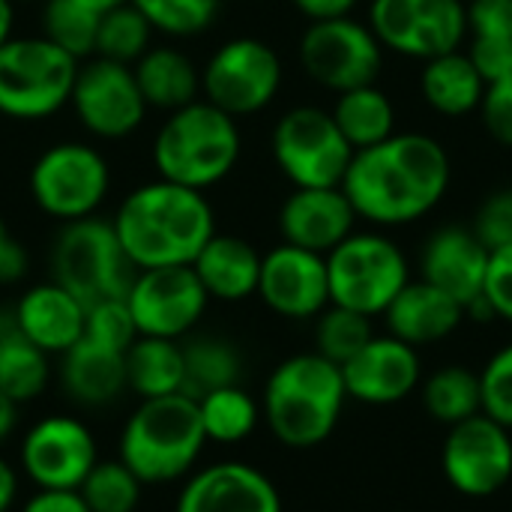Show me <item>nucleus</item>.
Wrapping results in <instances>:
<instances>
[{"instance_id":"423d86ee","label":"nucleus","mask_w":512,"mask_h":512,"mask_svg":"<svg viewBox=\"0 0 512 512\" xmlns=\"http://www.w3.org/2000/svg\"><path fill=\"white\" fill-rule=\"evenodd\" d=\"M78 60L39 36H9L0 45V114L9 120H45L69 105Z\"/></svg>"},{"instance_id":"473e14b6","label":"nucleus","mask_w":512,"mask_h":512,"mask_svg":"<svg viewBox=\"0 0 512 512\" xmlns=\"http://www.w3.org/2000/svg\"><path fill=\"white\" fill-rule=\"evenodd\" d=\"M195 402H198L207 444H222V447L243 444L261 423V402H255V396L240 384L210 390Z\"/></svg>"},{"instance_id":"bb28decb","label":"nucleus","mask_w":512,"mask_h":512,"mask_svg":"<svg viewBox=\"0 0 512 512\" xmlns=\"http://www.w3.org/2000/svg\"><path fill=\"white\" fill-rule=\"evenodd\" d=\"M135 81L147 108L177 111L201 99V69L198 63L171 45H150L138 63H132Z\"/></svg>"},{"instance_id":"f704fd0d","label":"nucleus","mask_w":512,"mask_h":512,"mask_svg":"<svg viewBox=\"0 0 512 512\" xmlns=\"http://www.w3.org/2000/svg\"><path fill=\"white\" fill-rule=\"evenodd\" d=\"M99 15L78 0H42V36L78 63L96 54Z\"/></svg>"},{"instance_id":"3c124183","label":"nucleus","mask_w":512,"mask_h":512,"mask_svg":"<svg viewBox=\"0 0 512 512\" xmlns=\"http://www.w3.org/2000/svg\"><path fill=\"white\" fill-rule=\"evenodd\" d=\"M21 492V471L0 456V512H12Z\"/></svg>"},{"instance_id":"09e8293b","label":"nucleus","mask_w":512,"mask_h":512,"mask_svg":"<svg viewBox=\"0 0 512 512\" xmlns=\"http://www.w3.org/2000/svg\"><path fill=\"white\" fill-rule=\"evenodd\" d=\"M294 6L309 18V21H327V18H342L351 15L357 0H294Z\"/></svg>"},{"instance_id":"b1692460","label":"nucleus","mask_w":512,"mask_h":512,"mask_svg":"<svg viewBox=\"0 0 512 512\" xmlns=\"http://www.w3.org/2000/svg\"><path fill=\"white\" fill-rule=\"evenodd\" d=\"M57 360L60 390L81 408H108L126 393V351L81 336Z\"/></svg>"},{"instance_id":"5fc2aeb1","label":"nucleus","mask_w":512,"mask_h":512,"mask_svg":"<svg viewBox=\"0 0 512 512\" xmlns=\"http://www.w3.org/2000/svg\"><path fill=\"white\" fill-rule=\"evenodd\" d=\"M81 6H87V9H93L96 15H105L108 9H114V6H120V3H129V0H78Z\"/></svg>"},{"instance_id":"4be33fe9","label":"nucleus","mask_w":512,"mask_h":512,"mask_svg":"<svg viewBox=\"0 0 512 512\" xmlns=\"http://www.w3.org/2000/svg\"><path fill=\"white\" fill-rule=\"evenodd\" d=\"M357 213L342 186L327 189H294L279 210L282 243L327 255L348 234H354Z\"/></svg>"},{"instance_id":"de8ad7c7","label":"nucleus","mask_w":512,"mask_h":512,"mask_svg":"<svg viewBox=\"0 0 512 512\" xmlns=\"http://www.w3.org/2000/svg\"><path fill=\"white\" fill-rule=\"evenodd\" d=\"M18 512H90L75 489H36Z\"/></svg>"},{"instance_id":"603ef678","label":"nucleus","mask_w":512,"mask_h":512,"mask_svg":"<svg viewBox=\"0 0 512 512\" xmlns=\"http://www.w3.org/2000/svg\"><path fill=\"white\" fill-rule=\"evenodd\" d=\"M18 417H21V405H18L12 396H6V393L0 390V447L15 435Z\"/></svg>"},{"instance_id":"4468645a","label":"nucleus","mask_w":512,"mask_h":512,"mask_svg":"<svg viewBox=\"0 0 512 512\" xmlns=\"http://www.w3.org/2000/svg\"><path fill=\"white\" fill-rule=\"evenodd\" d=\"M99 462V441L72 414H45L27 426L18 444V471L36 489H75Z\"/></svg>"},{"instance_id":"f257e3e1","label":"nucleus","mask_w":512,"mask_h":512,"mask_svg":"<svg viewBox=\"0 0 512 512\" xmlns=\"http://www.w3.org/2000/svg\"><path fill=\"white\" fill-rule=\"evenodd\" d=\"M450 177V153L438 138L423 132H393L387 141L354 153L342 192L357 219L393 228L432 213L444 201Z\"/></svg>"},{"instance_id":"e433bc0d","label":"nucleus","mask_w":512,"mask_h":512,"mask_svg":"<svg viewBox=\"0 0 512 512\" xmlns=\"http://www.w3.org/2000/svg\"><path fill=\"white\" fill-rule=\"evenodd\" d=\"M153 27L144 18V12L132 3H120L99 15V33H96V54L114 63H138V57L150 48Z\"/></svg>"},{"instance_id":"a19ab883","label":"nucleus","mask_w":512,"mask_h":512,"mask_svg":"<svg viewBox=\"0 0 512 512\" xmlns=\"http://www.w3.org/2000/svg\"><path fill=\"white\" fill-rule=\"evenodd\" d=\"M483 414L512 429V342L489 357L480 372Z\"/></svg>"},{"instance_id":"864d4df0","label":"nucleus","mask_w":512,"mask_h":512,"mask_svg":"<svg viewBox=\"0 0 512 512\" xmlns=\"http://www.w3.org/2000/svg\"><path fill=\"white\" fill-rule=\"evenodd\" d=\"M12 24H15V3L0 0V45L12 36Z\"/></svg>"},{"instance_id":"a211bd4d","label":"nucleus","mask_w":512,"mask_h":512,"mask_svg":"<svg viewBox=\"0 0 512 512\" xmlns=\"http://www.w3.org/2000/svg\"><path fill=\"white\" fill-rule=\"evenodd\" d=\"M258 297L279 318H318L330 306L327 258L291 243H279L276 249L261 255Z\"/></svg>"},{"instance_id":"7ed1b4c3","label":"nucleus","mask_w":512,"mask_h":512,"mask_svg":"<svg viewBox=\"0 0 512 512\" xmlns=\"http://www.w3.org/2000/svg\"><path fill=\"white\" fill-rule=\"evenodd\" d=\"M345 402L348 390L342 369L318 351H306L282 360L270 372L261 420L282 447L312 450L336 432Z\"/></svg>"},{"instance_id":"2f4dec72","label":"nucleus","mask_w":512,"mask_h":512,"mask_svg":"<svg viewBox=\"0 0 512 512\" xmlns=\"http://www.w3.org/2000/svg\"><path fill=\"white\" fill-rule=\"evenodd\" d=\"M183 393L201 399L210 390L234 387L243 378V354L222 336H186L183 342Z\"/></svg>"},{"instance_id":"2eb2a0df","label":"nucleus","mask_w":512,"mask_h":512,"mask_svg":"<svg viewBox=\"0 0 512 512\" xmlns=\"http://www.w3.org/2000/svg\"><path fill=\"white\" fill-rule=\"evenodd\" d=\"M69 105L78 123L102 141L129 138L147 117V102L132 66L105 57H87V63L78 66Z\"/></svg>"},{"instance_id":"f8f14e48","label":"nucleus","mask_w":512,"mask_h":512,"mask_svg":"<svg viewBox=\"0 0 512 512\" xmlns=\"http://www.w3.org/2000/svg\"><path fill=\"white\" fill-rule=\"evenodd\" d=\"M369 27L384 48L432 60L465 45L468 9L462 0H372Z\"/></svg>"},{"instance_id":"79ce46f5","label":"nucleus","mask_w":512,"mask_h":512,"mask_svg":"<svg viewBox=\"0 0 512 512\" xmlns=\"http://www.w3.org/2000/svg\"><path fill=\"white\" fill-rule=\"evenodd\" d=\"M471 231L483 240V246L489 252H498V249L512 246V186L510 189L492 192L480 204Z\"/></svg>"},{"instance_id":"aec40b11","label":"nucleus","mask_w":512,"mask_h":512,"mask_svg":"<svg viewBox=\"0 0 512 512\" xmlns=\"http://www.w3.org/2000/svg\"><path fill=\"white\" fill-rule=\"evenodd\" d=\"M348 399L372 408L405 402L423 378L420 351L396 336H372L366 348L342 366Z\"/></svg>"},{"instance_id":"7c9ffc66","label":"nucleus","mask_w":512,"mask_h":512,"mask_svg":"<svg viewBox=\"0 0 512 512\" xmlns=\"http://www.w3.org/2000/svg\"><path fill=\"white\" fill-rule=\"evenodd\" d=\"M330 114L336 126L342 129L345 141L354 147V153L375 147L396 132V108L390 96L375 84H363V87L339 93Z\"/></svg>"},{"instance_id":"72a5a7b5","label":"nucleus","mask_w":512,"mask_h":512,"mask_svg":"<svg viewBox=\"0 0 512 512\" xmlns=\"http://www.w3.org/2000/svg\"><path fill=\"white\" fill-rule=\"evenodd\" d=\"M423 408L441 426H456L483 414L480 372L468 366H441L423 381Z\"/></svg>"},{"instance_id":"4c0bfd02","label":"nucleus","mask_w":512,"mask_h":512,"mask_svg":"<svg viewBox=\"0 0 512 512\" xmlns=\"http://www.w3.org/2000/svg\"><path fill=\"white\" fill-rule=\"evenodd\" d=\"M372 336H375L372 318L360 315L354 309H345V306H333L330 303L315 318V351L321 357H327L330 363H336L339 369L351 357H357Z\"/></svg>"},{"instance_id":"1a4fd4ad","label":"nucleus","mask_w":512,"mask_h":512,"mask_svg":"<svg viewBox=\"0 0 512 512\" xmlns=\"http://www.w3.org/2000/svg\"><path fill=\"white\" fill-rule=\"evenodd\" d=\"M111 189L105 156L84 141H57L42 150L30 168V195L36 207L57 222L96 216Z\"/></svg>"},{"instance_id":"20e7f679","label":"nucleus","mask_w":512,"mask_h":512,"mask_svg":"<svg viewBox=\"0 0 512 512\" xmlns=\"http://www.w3.org/2000/svg\"><path fill=\"white\" fill-rule=\"evenodd\" d=\"M207 447L198 402L186 393L141 399L117 435V459L144 483L186 480Z\"/></svg>"},{"instance_id":"49530a36","label":"nucleus","mask_w":512,"mask_h":512,"mask_svg":"<svg viewBox=\"0 0 512 512\" xmlns=\"http://www.w3.org/2000/svg\"><path fill=\"white\" fill-rule=\"evenodd\" d=\"M468 57L486 84L512 75V39H471Z\"/></svg>"},{"instance_id":"cd10ccee","label":"nucleus","mask_w":512,"mask_h":512,"mask_svg":"<svg viewBox=\"0 0 512 512\" xmlns=\"http://www.w3.org/2000/svg\"><path fill=\"white\" fill-rule=\"evenodd\" d=\"M420 90L432 111L444 117H465L480 108L486 81L471 63L468 51H450L438 54L432 60H423L420 72Z\"/></svg>"},{"instance_id":"dca6fc26","label":"nucleus","mask_w":512,"mask_h":512,"mask_svg":"<svg viewBox=\"0 0 512 512\" xmlns=\"http://www.w3.org/2000/svg\"><path fill=\"white\" fill-rule=\"evenodd\" d=\"M441 468L447 483L474 501L498 495L512 480V429L477 414L450 426Z\"/></svg>"},{"instance_id":"37998d69","label":"nucleus","mask_w":512,"mask_h":512,"mask_svg":"<svg viewBox=\"0 0 512 512\" xmlns=\"http://www.w3.org/2000/svg\"><path fill=\"white\" fill-rule=\"evenodd\" d=\"M480 117L486 132L501 144L512 150V75L486 84L483 102H480Z\"/></svg>"},{"instance_id":"a18cd8bd","label":"nucleus","mask_w":512,"mask_h":512,"mask_svg":"<svg viewBox=\"0 0 512 512\" xmlns=\"http://www.w3.org/2000/svg\"><path fill=\"white\" fill-rule=\"evenodd\" d=\"M483 300L492 306L495 318L512 324V246L492 252L486 285H483Z\"/></svg>"},{"instance_id":"f3484780","label":"nucleus","mask_w":512,"mask_h":512,"mask_svg":"<svg viewBox=\"0 0 512 512\" xmlns=\"http://www.w3.org/2000/svg\"><path fill=\"white\" fill-rule=\"evenodd\" d=\"M207 303L210 297L201 288L192 267L138 270L126 291V306L132 312L138 336H156L174 342L192 336V330L204 318Z\"/></svg>"},{"instance_id":"c85d7f7f","label":"nucleus","mask_w":512,"mask_h":512,"mask_svg":"<svg viewBox=\"0 0 512 512\" xmlns=\"http://www.w3.org/2000/svg\"><path fill=\"white\" fill-rule=\"evenodd\" d=\"M51 378V357L18 330L12 309H0V390L27 405L48 390Z\"/></svg>"},{"instance_id":"c03bdc74","label":"nucleus","mask_w":512,"mask_h":512,"mask_svg":"<svg viewBox=\"0 0 512 512\" xmlns=\"http://www.w3.org/2000/svg\"><path fill=\"white\" fill-rule=\"evenodd\" d=\"M465 9L471 39H512V0H471Z\"/></svg>"},{"instance_id":"ea45409f","label":"nucleus","mask_w":512,"mask_h":512,"mask_svg":"<svg viewBox=\"0 0 512 512\" xmlns=\"http://www.w3.org/2000/svg\"><path fill=\"white\" fill-rule=\"evenodd\" d=\"M84 336L108 348L126 351L138 339V327L132 321L126 297H108V300L90 303L87 318H84Z\"/></svg>"},{"instance_id":"412c9836","label":"nucleus","mask_w":512,"mask_h":512,"mask_svg":"<svg viewBox=\"0 0 512 512\" xmlns=\"http://www.w3.org/2000/svg\"><path fill=\"white\" fill-rule=\"evenodd\" d=\"M492 252L483 240L462 225L438 228L420 252V279L456 297L465 309L483 297Z\"/></svg>"},{"instance_id":"58836bf2","label":"nucleus","mask_w":512,"mask_h":512,"mask_svg":"<svg viewBox=\"0 0 512 512\" xmlns=\"http://www.w3.org/2000/svg\"><path fill=\"white\" fill-rule=\"evenodd\" d=\"M144 12L153 30L168 36H195L204 33L216 15L222 0H129Z\"/></svg>"},{"instance_id":"0eeeda50","label":"nucleus","mask_w":512,"mask_h":512,"mask_svg":"<svg viewBox=\"0 0 512 512\" xmlns=\"http://www.w3.org/2000/svg\"><path fill=\"white\" fill-rule=\"evenodd\" d=\"M327 258L330 303L360 315H384L396 294L411 282L405 252L384 234L354 231Z\"/></svg>"},{"instance_id":"8fccbe9b","label":"nucleus","mask_w":512,"mask_h":512,"mask_svg":"<svg viewBox=\"0 0 512 512\" xmlns=\"http://www.w3.org/2000/svg\"><path fill=\"white\" fill-rule=\"evenodd\" d=\"M24 273H27V252L21 249L18 240L9 237V243L0 252V282L12 285V282L24 279Z\"/></svg>"},{"instance_id":"ddd939ff","label":"nucleus","mask_w":512,"mask_h":512,"mask_svg":"<svg viewBox=\"0 0 512 512\" xmlns=\"http://www.w3.org/2000/svg\"><path fill=\"white\" fill-rule=\"evenodd\" d=\"M300 63L312 81L345 93L375 84L384 66V45L369 24H360L351 15L312 21L300 36Z\"/></svg>"},{"instance_id":"6e6552de","label":"nucleus","mask_w":512,"mask_h":512,"mask_svg":"<svg viewBox=\"0 0 512 512\" xmlns=\"http://www.w3.org/2000/svg\"><path fill=\"white\" fill-rule=\"evenodd\" d=\"M51 273L57 285L90 306L108 297H126L138 270L129 264L114 225L90 216L63 225L51 249Z\"/></svg>"},{"instance_id":"f03ea898","label":"nucleus","mask_w":512,"mask_h":512,"mask_svg":"<svg viewBox=\"0 0 512 512\" xmlns=\"http://www.w3.org/2000/svg\"><path fill=\"white\" fill-rule=\"evenodd\" d=\"M111 225L135 270L189 267L216 234V213L204 192L156 177L123 198Z\"/></svg>"},{"instance_id":"9d476101","label":"nucleus","mask_w":512,"mask_h":512,"mask_svg":"<svg viewBox=\"0 0 512 512\" xmlns=\"http://www.w3.org/2000/svg\"><path fill=\"white\" fill-rule=\"evenodd\" d=\"M273 159L294 189L342 186L354 159V147L345 141L333 114L315 105L285 111L273 126Z\"/></svg>"},{"instance_id":"393cba45","label":"nucleus","mask_w":512,"mask_h":512,"mask_svg":"<svg viewBox=\"0 0 512 512\" xmlns=\"http://www.w3.org/2000/svg\"><path fill=\"white\" fill-rule=\"evenodd\" d=\"M465 318V306L426 279H411L384 312L387 333L414 348L444 342L462 327Z\"/></svg>"},{"instance_id":"6ab92c4d","label":"nucleus","mask_w":512,"mask_h":512,"mask_svg":"<svg viewBox=\"0 0 512 512\" xmlns=\"http://www.w3.org/2000/svg\"><path fill=\"white\" fill-rule=\"evenodd\" d=\"M174 512H285L276 483L249 462H210L195 468L174 501Z\"/></svg>"},{"instance_id":"9b49d317","label":"nucleus","mask_w":512,"mask_h":512,"mask_svg":"<svg viewBox=\"0 0 512 512\" xmlns=\"http://www.w3.org/2000/svg\"><path fill=\"white\" fill-rule=\"evenodd\" d=\"M282 87V60L276 48L255 36L222 42L201 69V99L234 120L264 111Z\"/></svg>"},{"instance_id":"6e6d98bb","label":"nucleus","mask_w":512,"mask_h":512,"mask_svg":"<svg viewBox=\"0 0 512 512\" xmlns=\"http://www.w3.org/2000/svg\"><path fill=\"white\" fill-rule=\"evenodd\" d=\"M9 237H12V234H9V228H6V222H3V216H0V252H3V246L9 243Z\"/></svg>"},{"instance_id":"4d7b16f0","label":"nucleus","mask_w":512,"mask_h":512,"mask_svg":"<svg viewBox=\"0 0 512 512\" xmlns=\"http://www.w3.org/2000/svg\"><path fill=\"white\" fill-rule=\"evenodd\" d=\"M12 3H42V0H12Z\"/></svg>"},{"instance_id":"c9c22d12","label":"nucleus","mask_w":512,"mask_h":512,"mask_svg":"<svg viewBox=\"0 0 512 512\" xmlns=\"http://www.w3.org/2000/svg\"><path fill=\"white\" fill-rule=\"evenodd\" d=\"M144 489L120 459H99L78 486V495L90 512H138Z\"/></svg>"},{"instance_id":"c756f323","label":"nucleus","mask_w":512,"mask_h":512,"mask_svg":"<svg viewBox=\"0 0 512 512\" xmlns=\"http://www.w3.org/2000/svg\"><path fill=\"white\" fill-rule=\"evenodd\" d=\"M126 393L138 402L183 393V345L174 339L138 336L126 348Z\"/></svg>"},{"instance_id":"39448f33","label":"nucleus","mask_w":512,"mask_h":512,"mask_svg":"<svg viewBox=\"0 0 512 512\" xmlns=\"http://www.w3.org/2000/svg\"><path fill=\"white\" fill-rule=\"evenodd\" d=\"M243 138L231 114L207 99L168 114L153 138V168L162 180L210 189L222 183L240 162Z\"/></svg>"},{"instance_id":"5701e85b","label":"nucleus","mask_w":512,"mask_h":512,"mask_svg":"<svg viewBox=\"0 0 512 512\" xmlns=\"http://www.w3.org/2000/svg\"><path fill=\"white\" fill-rule=\"evenodd\" d=\"M18 330L48 357L66 354L84 336L87 306L63 285L39 282L27 288L12 306Z\"/></svg>"},{"instance_id":"a878e982","label":"nucleus","mask_w":512,"mask_h":512,"mask_svg":"<svg viewBox=\"0 0 512 512\" xmlns=\"http://www.w3.org/2000/svg\"><path fill=\"white\" fill-rule=\"evenodd\" d=\"M210 300L240 303L258 294L261 252L237 234H213L189 264Z\"/></svg>"}]
</instances>
